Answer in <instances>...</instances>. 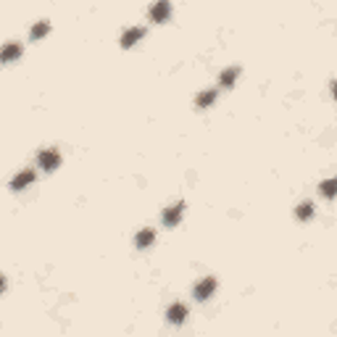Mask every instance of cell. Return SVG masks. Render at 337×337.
Instances as JSON below:
<instances>
[{
  "label": "cell",
  "mask_w": 337,
  "mask_h": 337,
  "mask_svg": "<svg viewBox=\"0 0 337 337\" xmlns=\"http://www.w3.org/2000/svg\"><path fill=\"white\" fill-rule=\"evenodd\" d=\"M61 164V156L58 151H42L40 153V166H42V171H55Z\"/></svg>",
  "instance_id": "cell-1"
},
{
  "label": "cell",
  "mask_w": 337,
  "mask_h": 337,
  "mask_svg": "<svg viewBox=\"0 0 337 337\" xmlns=\"http://www.w3.org/2000/svg\"><path fill=\"white\" fill-rule=\"evenodd\" d=\"M168 13H171V3H168V0H158V3L153 5V11H151V18L156 24H164L168 18Z\"/></svg>",
  "instance_id": "cell-2"
},
{
  "label": "cell",
  "mask_w": 337,
  "mask_h": 337,
  "mask_svg": "<svg viewBox=\"0 0 337 337\" xmlns=\"http://www.w3.org/2000/svg\"><path fill=\"white\" fill-rule=\"evenodd\" d=\"M213 290H216V279H213V277H205L203 282H198V287H195V298H198V301H208Z\"/></svg>",
  "instance_id": "cell-3"
},
{
  "label": "cell",
  "mask_w": 337,
  "mask_h": 337,
  "mask_svg": "<svg viewBox=\"0 0 337 337\" xmlns=\"http://www.w3.org/2000/svg\"><path fill=\"white\" fill-rule=\"evenodd\" d=\"M34 182V171H32V168H26V171H21V174H16L13 176V182H11V190H24V187H29Z\"/></svg>",
  "instance_id": "cell-4"
},
{
  "label": "cell",
  "mask_w": 337,
  "mask_h": 337,
  "mask_svg": "<svg viewBox=\"0 0 337 337\" xmlns=\"http://www.w3.org/2000/svg\"><path fill=\"white\" fill-rule=\"evenodd\" d=\"M18 55H21V45L18 42H8L3 50H0V63H11V61H16Z\"/></svg>",
  "instance_id": "cell-5"
},
{
  "label": "cell",
  "mask_w": 337,
  "mask_h": 337,
  "mask_svg": "<svg viewBox=\"0 0 337 337\" xmlns=\"http://www.w3.org/2000/svg\"><path fill=\"white\" fill-rule=\"evenodd\" d=\"M182 211H184V203H176V205H171V208H166V211H164V221L168 224V227L179 224V219H182Z\"/></svg>",
  "instance_id": "cell-6"
},
{
  "label": "cell",
  "mask_w": 337,
  "mask_h": 337,
  "mask_svg": "<svg viewBox=\"0 0 337 337\" xmlns=\"http://www.w3.org/2000/svg\"><path fill=\"white\" fill-rule=\"evenodd\" d=\"M166 316H168V322H171V324H182L184 316H187V308H184L182 303H174V306L166 311Z\"/></svg>",
  "instance_id": "cell-7"
},
{
  "label": "cell",
  "mask_w": 337,
  "mask_h": 337,
  "mask_svg": "<svg viewBox=\"0 0 337 337\" xmlns=\"http://www.w3.org/2000/svg\"><path fill=\"white\" fill-rule=\"evenodd\" d=\"M143 34H145V29H140V26H137V29L124 32V37H121V48H132V45H135Z\"/></svg>",
  "instance_id": "cell-8"
},
{
  "label": "cell",
  "mask_w": 337,
  "mask_h": 337,
  "mask_svg": "<svg viewBox=\"0 0 337 337\" xmlns=\"http://www.w3.org/2000/svg\"><path fill=\"white\" fill-rule=\"evenodd\" d=\"M153 240H156V232H153V229H140V232H137V248L153 245Z\"/></svg>",
  "instance_id": "cell-9"
},
{
  "label": "cell",
  "mask_w": 337,
  "mask_h": 337,
  "mask_svg": "<svg viewBox=\"0 0 337 337\" xmlns=\"http://www.w3.org/2000/svg\"><path fill=\"white\" fill-rule=\"evenodd\" d=\"M237 74H240V69H227V71H221V84L224 87H232V84H235V79H237Z\"/></svg>",
  "instance_id": "cell-10"
},
{
  "label": "cell",
  "mask_w": 337,
  "mask_h": 337,
  "mask_svg": "<svg viewBox=\"0 0 337 337\" xmlns=\"http://www.w3.org/2000/svg\"><path fill=\"white\" fill-rule=\"evenodd\" d=\"M213 100H216V92H213V90H205V92H200V95H198V108H208Z\"/></svg>",
  "instance_id": "cell-11"
},
{
  "label": "cell",
  "mask_w": 337,
  "mask_h": 337,
  "mask_svg": "<svg viewBox=\"0 0 337 337\" xmlns=\"http://www.w3.org/2000/svg\"><path fill=\"white\" fill-rule=\"evenodd\" d=\"M295 216L303 219V221L311 219V216H314V205H311V203H301V205H298V211H295Z\"/></svg>",
  "instance_id": "cell-12"
},
{
  "label": "cell",
  "mask_w": 337,
  "mask_h": 337,
  "mask_svg": "<svg viewBox=\"0 0 337 337\" xmlns=\"http://www.w3.org/2000/svg\"><path fill=\"white\" fill-rule=\"evenodd\" d=\"M48 32H50V24H48V21L34 24V29H32V40H40V37H45Z\"/></svg>",
  "instance_id": "cell-13"
},
{
  "label": "cell",
  "mask_w": 337,
  "mask_h": 337,
  "mask_svg": "<svg viewBox=\"0 0 337 337\" xmlns=\"http://www.w3.org/2000/svg\"><path fill=\"white\" fill-rule=\"evenodd\" d=\"M322 192L327 195V198H332V195H335V179H327V182L322 184Z\"/></svg>",
  "instance_id": "cell-14"
},
{
  "label": "cell",
  "mask_w": 337,
  "mask_h": 337,
  "mask_svg": "<svg viewBox=\"0 0 337 337\" xmlns=\"http://www.w3.org/2000/svg\"><path fill=\"white\" fill-rule=\"evenodd\" d=\"M3 290H5V277L0 274V293H3Z\"/></svg>",
  "instance_id": "cell-15"
}]
</instances>
